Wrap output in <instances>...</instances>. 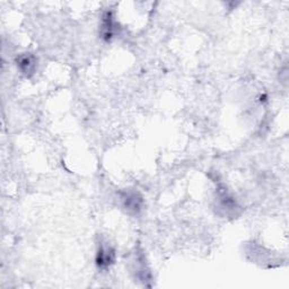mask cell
<instances>
[{
  "label": "cell",
  "instance_id": "cell-1",
  "mask_svg": "<svg viewBox=\"0 0 289 289\" xmlns=\"http://www.w3.org/2000/svg\"><path fill=\"white\" fill-rule=\"evenodd\" d=\"M115 251L109 244H101L96 254V264L100 269L109 268L114 262Z\"/></svg>",
  "mask_w": 289,
  "mask_h": 289
},
{
  "label": "cell",
  "instance_id": "cell-2",
  "mask_svg": "<svg viewBox=\"0 0 289 289\" xmlns=\"http://www.w3.org/2000/svg\"><path fill=\"white\" fill-rule=\"evenodd\" d=\"M123 207L128 210L129 213L137 214L140 212L141 204H143V198L138 193L135 192H127L123 195Z\"/></svg>",
  "mask_w": 289,
  "mask_h": 289
},
{
  "label": "cell",
  "instance_id": "cell-3",
  "mask_svg": "<svg viewBox=\"0 0 289 289\" xmlns=\"http://www.w3.org/2000/svg\"><path fill=\"white\" fill-rule=\"evenodd\" d=\"M115 33V22L112 16V13L107 12L103 16V24H102V35L106 41H110L113 37Z\"/></svg>",
  "mask_w": 289,
  "mask_h": 289
},
{
  "label": "cell",
  "instance_id": "cell-4",
  "mask_svg": "<svg viewBox=\"0 0 289 289\" xmlns=\"http://www.w3.org/2000/svg\"><path fill=\"white\" fill-rule=\"evenodd\" d=\"M17 66L19 68V70H21L24 75L29 76L35 71L36 60L33 56H28V55L22 56L17 60Z\"/></svg>",
  "mask_w": 289,
  "mask_h": 289
}]
</instances>
